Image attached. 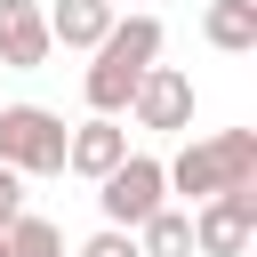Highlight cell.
I'll return each mask as SVG.
<instances>
[{"instance_id":"cell-1","label":"cell","mask_w":257,"mask_h":257,"mask_svg":"<svg viewBox=\"0 0 257 257\" xmlns=\"http://www.w3.org/2000/svg\"><path fill=\"white\" fill-rule=\"evenodd\" d=\"M161 56V16H112V32L96 40V64H88V112H120L128 104V88H137V72Z\"/></svg>"},{"instance_id":"cell-2","label":"cell","mask_w":257,"mask_h":257,"mask_svg":"<svg viewBox=\"0 0 257 257\" xmlns=\"http://www.w3.org/2000/svg\"><path fill=\"white\" fill-rule=\"evenodd\" d=\"M161 169H169V185L193 193V201H209V193H225V185H257V128H217L209 145H185V153L161 161Z\"/></svg>"},{"instance_id":"cell-3","label":"cell","mask_w":257,"mask_h":257,"mask_svg":"<svg viewBox=\"0 0 257 257\" xmlns=\"http://www.w3.org/2000/svg\"><path fill=\"white\" fill-rule=\"evenodd\" d=\"M64 120L48 112V104H8L0 112V161L16 169V177H56L64 169Z\"/></svg>"},{"instance_id":"cell-4","label":"cell","mask_w":257,"mask_h":257,"mask_svg":"<svg viewBox=\"0 0 257 257\" xmlns=\"http://www.w3.org/2000/svg\"><path fill=\"white\" fill-rule=\"evenodd\" d=\"M96 185H104V193H96V201H104V217H112L120 233H137V225L161 209V193H169V169H161L153 153H120V161H112Z\"/></svg>"},{"instance_id":"cell-5","label":"cell","mask_w":257,"mask_h":257,"mask_svg":"<svg viewBox=\"0 0 257 257\" xmlns=\"http://www.w3.org/2000/svg\"><path fill=\"white\" fill-rule=\"evenodd\" d=\"M249 233H257V185H225V193H209L201 217H193V249H201V257H241Z\"/></svg>"},{"instance_id":"cell-6","label":"cell","mask_w":257,"mask_h":257,"mask_svg":"<svg viewBox=\"0 0 257 257\" xmlns=\"http://www.w3.org/2000/svg\"><path fill=\"white\" fill-rule=\"evenodd\" d=\"M128 112H137V128H185L193 120V80L177 64H145L137 88H128Z\"/></svg>"},{"instance_id":"cell-7","label":"cell","mask_w":257,"mask_h":257,"mask_svg":"<svg viewBox=\"0 0 257 257\" xmlns=\"http://www.w3.org/2000/svg\"><path fill=\"white\" fill-rule=\"evenodd\" d=\"M48 16L32 8V0H0V64L8 72H40L48 64Z\"/></svg>"},{"instance_id":"cell-8","label":"cell","mask_w":257,"mask_h":257,"mask_svg":"<svg viewBox=\"0 0 257 257\" xmlns=\"http://www.w3.org/2000/svg\"><path fill=\"white\" fill-rule=\"evenodd\" d=\"M120 153H128V137H120L112 112H96V120H80V128L64 137V169H80V177H104Z\"/></svg>"},{"instance_id":"cell-9","label":"cell","mask_w":257,"mask_h":257,"mask_svg":"<svg viewBox=\"0 0 257 257\" xmlns=\"http://www.w3.org/2000/svg\"><path fill=\"white\" fill-rule=\"evenodd\" d=\"M112 32V0H56L48 8V40L56 48H96Z\"/></svg>"},{"instance_id":"cell-10","label":"cell","mask_w":257,"mask_h":257,"mask_svg":"<svg viewBox=\"0 0 257 257\" xmlns=\"http://www.w3.org/2000/svg\"><path fill=\"white\" fill-rule=\"evenodd\" d=\"M137 249H145V257H193V217L161 201V209L137 225Z\"/></svg>"},{"instance_id":"cell-11","label":"cell","mask_w":257,"mask_h":257,"mask_svg":"<svg viewBox=\"0 0 257 257\" xmlns=\"http://www.w3.org/2000/svg\"><path fill=\"white\" fill-rule=\"evenodd\" d=\"M209 48H225V56L257 48V0H209Z\"/></svg>"},{"instance_id":"cell-12","label":"cell","mask_w":257,"mask_h":257,"mask_svg":"<svg viewBox=\"0 0 257 257\" xmlns=\"http://www.w3.org/2000/svg\"><path fill=\"white\" fill-rule=\"evenodd\" d=\"M0 233H8V257H64V233H56L48 217H24V209H16Z\"/></svg>"},{"instance_id":"cell-13","label":"cell","mask_w":257,"mask_h":257,"mask_svg":"<svg viewBox=\"0 0 257 257\" xmlns=\"http://www.w3.org/2000/svg\"><path fill=\"white\" fill-rule=\"evenodd\" d=\"M80 257H145V249H137V241L120 233V225H104V233H96V241H88Z\"/></svg>"},{"instance_id":"cell-14","label":"cell","mask_w":257,"mask_h":257,"mask_svg":"<svg viewBox=\"0 0 257 257\" xmlns=\"http://www.w3.org/2000/svg\"><path fill=\"white\" fill-rule=\"evenodd\" d=\"M16 209H24V177H16V169H8V161H0V225H8V217H16Z\"/></svg>"},{"instance_id":"cell-15","label":"cell","mask_w":257,"mask_h":257,"mask_svg":"<svg viewBox=\"0 0 257 257\" xmlns=\"http://www.w3.org/2000/svg\"><path fill=\"white\" fill-rule=\"evenodd\" d=\"M0 257H8V233H0Z\"/></svg>"}]
</instances>
